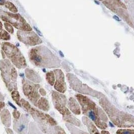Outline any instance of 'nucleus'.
Returning a JSON list of instances; mask_svg holds the SVG:
<instances>
[{"mask_svg":"<svg viewBox=\"0 0 134 134\" xmlns=\"http://www.w3.org/2000/svg\"><path fill=\"white\" fill-rule=\"evenodd\" d=\"M81 107L82 114L90 119L101 130H104L107 127L108 119L104 111L87 96L81 94L75 95Z\"/></svg>","mask_w":134,"mask_h":134,"instance_id":"nucleus-1","label":"nucleus"},{"mask_svg":"<svg viewBox=\"0 0 134 134\" xmlns=\"http://www.w3.org/2000/svg\"><path fill=\"white\" fill-rule=\"evenodd\" d=\"M29 57L30 62L37 67L53 68L60 66L59 59L44 46L32 48L29 53Z\"/></svg>","mask_w":134,"mask_h":134,"instance_id":"nucleus-2","label":"nucleus"},{"mask_svg":"<svg viewBox=\"0 0 134 134\" xmlns=\"http://www.w3.org/2000/svg\"><path fill=\"white\" fill-rule=\"evenodd\" d=\"M99 104L110 120L117 127H134V116L118 109L105 97H102Z\"/></svg>","mask_w":134,"mask_h":134,"instance_id":"nucleus-3","label":"nucleus"},{"mask_svg":"<svg viewBox=\"0 0 134 134\" xmlns=\"http://www.w3.org/2000/svg\"><path fill=\"white\" fill-rule=\"evenodd\" d=\"M27 113L31 115L43 134H56L54 127L57 125V122L51 116L32 107Z\"/></svg>","mask_w":134,"mask_h":134,"instance_id":"nucleus-4","label":"nucleus"},{"mask_svg":"<svg viewBox=\"0 0 134 134\" xmlns=\"http://www.w3.org/2000/svg\"><path fill=\"white\" fill-rule=\"evenodd\" d=\"M0 70L3 80L9 91L17 90V72L10 61L7 59L0 60Z\"/></svg>","mask_w":134,"mask_h":134,"instance_id":"nucleus-5","label":"nucleus"},{"mask_svg":"<svg viewBox=\"0 0 134 134\" xmlns=\"http://www.w3.org/2000/svg\"><path fill=\"white\" fill-rule=\"evenodd\" d=\"M2 53L5 55L15 66L18 69H23L27 66L26 61L20 50L9 42H4L2 44Z\"/></svg>","mask_w":134,"mask_h":134,"instance_id":"nucleus-6","label":"nucleus"},{"mask_svg":"<svg viewBox=\"0 0 134 134\" xmlns=\"http://www.w3.org/2000/svg\"><path fill=\"white\" fill-rule=\"evenodd\" d=\"M108 9L121 17L133 28V24L131 19L127 7L121 0H99Z\"/></svg>","mask_w":134,"mask_h":134,"instance_id":"nucleus-7","label":"nucleus"},{"mask_svg":"<svg viewBox=\"0 0 134 134\" xmlns=\"http://www.w3.org/2000/svg\"><path fill=\"white\" fill-rule=\"evenodd\" d=\"M0 18L22 31H31L32 29L24 18L19 14H14L0 9Z\"/></svg>","mask_w":134,"mask_h":134,"instance_id":"nucleus-8","label":"nucleus"},{"mask_svg":"<svg viewBox=\"0 0 134 134\" xmlns=\"http://www.w3.org/2000/svg\"><path fill=\"white\" fill-rule=\"evenodd\" d=\"M23 91L27 99L30 101L35 107H37V101L40 98L39 93L40 85L23 79L22 80Z\"/></svg>","mask_w":134,"mask_h":134,"instance_id":"nucleus-9","label":"nucleus"},{"mask_svg":"<svg viewBox=\"0 0 134 134\" xmlns=\"http://www.w3.org/2000/svg\"><path fill=\"white\" fill-rule=\"evenodd\" d=\"M67 77L71 87L75 91L81 94H88L94 97H98L101 95V93L98 94V92L83 84L73 74H68Z\"/></svg>","mask_w":134,"mask_h":134,"instance_id":"nucleus-10","label":"nucleus"},{"mask_svg":"<svg viewBox=\"0 0 134 134\" xmlns=\"http://www.w3.org/2000/svg\"><path fill=\"white\" fill-rule=\"evenodd\" d=\"M52 96L54 108L60 114H62L63 116L71 114L70 110L66 107L68 101L65 95L58 91H53Z\"/></svg>","mask_w":134,"mask_h":134,"instance_id":"nucleus-11","label":"nucleus"},{"mask_svg":"<svg viewBox=\"0 0 134 134\" xmlns=\"http://www.w3.org/2000/svg\"><path fill=\"white\" fill-rule=\"evenodd\" d=\"M17 35L20 41L29 46H34L42 43V41L37 34L32 31L20 30L17 32Z\"/></svg>","mask_w":134,"mask_h":134,"instance_id":"nucleus-12","label":"nucleus"},{"mask_svg":"<svg viewBox=\"0 0 134 134\" xmlns=\"http://www.w3.org/2000/svg\"><path fill=\"white\" fill-rule=\"evenodd\" d=\"M55 75V83L54 88L57 91L60 93H64L67 90L66 84L65 81V75L60 69H55L54 71Z\"/></svg>","mask_w":134,"mask_h":134,"instance_id":"nucleus-13","label":"nucleus"},{"mask_svg":"<svg viewBox=\"0 0 134 134\" xmlns=\"http://www.w3.org/2000/svg\"><path fill=\"white\" fill-rule=\"evenodd\" d=\"M29 120L27 115L22 114L18 120H14V130L19 134H27Z\"/></svg>","mask_w":134,"mask_h":134,"instance_id":"nucleus-14","label":"nucleus"},{"mask_svg":"<svg viewBox=\"0 0 134 134\" xmlns=\"http://www.w3.org/2000/svg\"><path fill=\"white\" fill-rule=\"evenodd\" d=\"M68 107L69 110H70L73 114L77 115L81 114L80 107L77 102V101L73 97L69 98L68 101Z\"/></svg>","mask_w":134,"mask_h":134,"instance_id":"nucleus-15","label":"nucleus"},{"mask_svg":"<svg viewBox=\"0 0 134 134\" xmlns=\"http://www.w3.org/2000/svg\"><path fill=\"white\" fill-rule=\"evenodd\" d=\"M82 121L84 124L86 126L90 134H100L98 130L95 126L93 122L87 116H83Z\"/></svg>","mask_w":134,"mask_h":134,"instance_id":"nucleus-16","label":"nucleus"},{"mask_svg":"<svg viewBox=\"0 0 134 134\" xmlns=\"http://www.w3.org/2000/svg\"><path fill=\"white\" fill-rule=\"evenodd\" d=\"M25 74L27 79L34 83H40L42 81L40 76L32 69H26L25 70Z\"/></svg>","mask_w":134,"mask_h":134,"instance_id":"nucleus-17","label":"nucleus"},{"mask_svg":"<svg viewBox=\"0 0 134 134\" xmlns=\"http://www.w3.org/2000/svg\"><path fill=\"white\" fill-rule=\"evenodd\" d=\"M1 120L3 124L7 127H10L11 124V116L9 111L7 109L2 110L0 114Z\"/></svg>","mask_w":134,"mask_h":134,"instance_id":"nucleus-18","label":"nucleus"},{"mask_svg":"<svg viewBox=\"0 0 134 134\" xmlns=\"http://www.w3.org/2000/svg\"><path fill=\"white\" fill-rule=\"evenodd\" d=\"M37 107L40 110L44 111H48L50 107L47 98L44 97H40L37 101Z\"/></svg>","mask_w":134,"mask_h":134,"instance_id":"nucleus-19","label":"nucleus"},{"mask_svg":"<svg viewBox=\"0 0 134 134\" xmlns=\"http://www.w3.org/2000/svg\"><path fill=\"white\" fill-rule=\"evenodd\" d=\"M63 118L64 121H65L67 122L78 127H79L80 126V121L78 119H77L74 115L71 114L66 116H63Z\"/></svg>","mask_w":134,"mask_h":134,"instance_id":"nucleus-20","label":"nucleus"},{"mask_svg":"<svg viewBox=\"0 0 134 134\" xmlns=\"http://www.w3.org/2000/svg\"><path fill=\"white\" fill-rule=\"evenodd\" d=\"M28 134H43L34 122H30L28 127Z\"/></svg>","mask_w":134,"mask_h":134,"instance_id":"nucleus-21","label":"nucleus"},{"mask_svg":"<svg viewBox=\"0 0 134 134\" xmlns=\"http://www.w3.org/2000/svg\"><path fill=\"white\" fill-rule=\"evenodd\" d=\"M66 126L71 134H88L86 132L77 129L71 124H66Z\"/></svg>","mask_w":134,"mask_h":134,"instance_id":"nucleus-22","label":"nucleus"},{"mask_svg":"<svg viewBox=\"0 0 134 134\" xmlns=\"http://www.w3.org/2000/svg\"><path fill=\"white\" fill-rule=\"evenodd\" d=\"M0 39L2 40H8L10 39L9 34L3 28V24L0 21Z\"/></svg>","mask_w":134,"mask_h":134,"instance_id":"nucleus-23","label":"nucleus"},{"mask_svg":"<svg viewBox=\"0 0 134 134\" xmlns=\"http://www.w3.org/2000/svg\"><path fill=\"white\" fill-rule=\"evenodd\" d=\"M46 79L49 85L54 86L55 83V75L54 71H51L47 73Z\"/></svg>","mask_w":134,"mask_h":134,"instance_id":"nucleus-24","label":"nucleus"},{"mask_svg":"<svg viewBox=\"0 0 134 134\" xmlns=\"http://www.w3.org/2000/svg\"><path fill=\"white\" fill-rule=\"evenodd\" d=\"M11 96L16 103L18 106L21 107V104L20 103V94L19 92L17 90H13L11 92Z\"/></svg>","mask_w":134,"mask_h":134,"instance_id":"nucleus-25","label":"nucleus"},{"mask_svg":"<svg viewBox=\"0 0 134 134\" xmlns=\"http://www.w3.org/2000/svg\"><path fill=\"white\" fill-rule=\"evenodd\" d=\"M5 5L6 7H7V8L12 13H17L18 12V10L17 9V8L16 6L14 5L13 4L10 2H6Z\"/></svg>","mask_w":134,"mask_h":134,"instance_id":"nucleus-26","label":"nucleus"},{"mask_svg":"<svg viewBox=\"0 0 134 134\" xmlns=\"http://www.w3.org/2000/svg\"><path fill=\"white\" fill-rule=\"evenodd\" d=\"M116 134H134V130L119 129L116 131Z\"/></svg>","mask_w":134,"mask_h":134,"instance_id":"nucleus-27","label":"nucleus"},{"mask_svg":"<svg viewBox=\"0 0 134 134\" xmlns=\"http://www.w3.org/2000/svg\"><path fill=\"white\" fill-rule=\"evenodd\" d=\"M4 26L5 27L6 29L7 30V31H8L9 33L11 34H13L14 29L12 25H11L10 24L5 22L4 23Z\"/></svg>","mask_w":134,"mask_h":134,"instance_id":"nucleus-28","label":"nucleus"},{"mask_svg":"<svg viewBox=\"0 0 134 134\" xmlns=\"http://www.w3.org/2000/svg\"><path fill=\"white\" fill-rule=\"evenodd\" d=\"M54 129H55V134H66L65 131L64 130V129L60 126H56L54 127Z\"/></svg>","mask_w":134,"mask_h":134,"instance_id":"nucleus-29","label":"nucleus"},{"mask_svg":"<svg viewBox=\"0 0 134 134\" xmlns=\"http://www.w3.org/2000/svg\"><path fill=\"white\" fill-rule=\"evenodd\" d=\"M12 114H13V116L14 119L18 120L20 118V117L21 116L20 112L17 110H14L13 111Z\"/></svg>","mask_w":134,"mask_h":134,"instance_id":"nucleus-30","label":"nucleus"},{"mask_svg":"<svg viewBox=\"0 0 134 134\" xmlns=\"http://www.w3.org/2000/svg\"><path fill=\"white\" fill-rule=\"evenodd\" d=\"M39 93L41 95H42L43 96H46V94H47V92H46V90L43 88H40L39 89Z\"/></svg>","mask_w":134,"mask_h":134,"instance_id":"nucleus-31","label":"nucleus"},{"mask_svg":"<svg viewBox=\"0 0 134 134\" xmlns=\"http://www.w3.org/2000/svg\"><path fill=\"white\" fill-rule=\"evenodd\" d=\"M5 106V103L3 101H0V113L2 111L3 109L4 108Z\"/></svg>","mask_w":134,"mask_h":134,"instance_id":"nucleus-32","label":"nucleus"},{"mask_svg":"<svg viewBox=\"0 0 134 134\" xmlns=\"http://www.w3.org/2000/svg\"><path fill=\"white\" fill-rule=\"evenodd\" d=\"M6 131L8 134H14L13 132L12 131V130L8 127L6 129Z\"/></svg>","mask_w":134,"mask_h":134,"instance_id":"nucleus-33","label":"nucleus"},{"mask_svg":"<svg viewBox=\"0 0 134 134\" xmlns=\"http://www.w3.org/2000/svg\"><path fill=\"white\" fill-rule=\"evenodd\" d=\"M8 104H9V105L10 107H11L13 108H14V110H17V108H16V107L15 106H14L12 103H11L9 101V102H8Z\"/></svg>","mask_w":134,"mask_h":134,"instance_id":"nucleus-34","label":"nucleus"},{"mask_svg":"<svg viewBox=\"0 0 134 134\" xmlns=\"http://www.w3.org/2000/svg\"><path fill=\"white\" fill-rule=\"evenodd\" d=\"M4 99H5L4 96L3 95V94L0 92V101H3L4 100Z\"/></svg>","mask_w":134,"mask_h":134,"instance_id":"nucleus-35","label":"nucleus"},{"mask_svg":"<svg viewBox=\"0 0 134 134\" xmlns=\"http://www.w3.org/2000/svg\"><path fill=\"white\" fill-rule=\"evenodd\" d=\"M6 3V0H0V6L5 5Z\"/></svg>","mask_w":134,"mask_h":134,"instance_id":"nucleus-36","label":"nucleus"},{"mask_svg":"<svg viewBox=\"0 0 134 134\" xmlns=\"http://www.w3.org/2000/svg\"><path fill=\"white\" fill-rule=\"evenodd\" d=\"M101 134H110L109 132H108V131H105V130H102L101 132Z\"/></svg>","mask_w":134,"mask_h":134,"instance_id":"nucleus-37","label":"nucleus"}]
</instances>
